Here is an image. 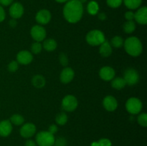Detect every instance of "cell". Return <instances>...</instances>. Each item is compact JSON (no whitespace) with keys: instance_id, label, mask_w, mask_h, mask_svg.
Segmentation results:
<instances>
[{"instance_id":"836d02e7","label":"cell","mask_w":147,"mask_h":146,"mask_svg":"<svg viewBox=\"0 0 147 146\" xmlns=\"http://www.w3.org/2000/svg\"><path fill=\"white\" fill-rule=\"evenodd\" d=\"M67 141L64 137H58L55 140V143L53 145L54 146H66Z\"/></svg>"},{"instance_id":"5b68a950","label":"cell","mask_w":147,"mask_h":146,"mask_svg":"<svg viewBox=\"0 0 147 146\" xmlns=\"http://www.w3.org/2000/svg\"><path fill=\"white\" fill-rule=\"evenodd\" d=\"M142 101L136 97H131L126 103V110L131 115L139 114L142 111Z\"/></svg>"},{"instance_id":"484cf974","label":"cell","mask_w":147,"mask_h":146,"mask_svg":"<svg viewBox=\"0 0 147 146\" xmlns=\"http://www.w3.org/2000/svg\"><path fill=\"white\" fill-rule=\"evenodd\" d=\"M123 38L120 36H115L114 37L111 39V45L113 46V47H116V48H119V47H121L123 45Z\"/></svg>"},{"instance_id":"7bdbcfd3","label":"cell","mask_w":147,"mask_h":146,"mask_svg":"<svg viewBox=\"0 0 147 146\" xmlns=\"http://www.w3.org/2000/svg\"><path fill=\"white\" fill-rule=\"evenodd\" d=\"M79 1H81L82 3H83V2H86V0H79Z\"/></svg>"},{"instance_id":"4316f807","label":"cell","mask_w":147,"mask_h":146,"mask_svg":"<svg viewBox=\"0 0 147 146\" xmlns=\"http://www.w3.org/2000/svg\"><path fill=\"white\" fill-rule=\"evenodd\" d=\"M56 123L60 125H64L67 122V115L65 113H60L56 115Z\"/></svg>"},{"instance_id":"83f0119b","label":"cell","mask_w":147,"mask_h":146,"mask_svg":"<svg viewBox=\"0 0 147 146\" xmlns=\"http://www.w3.org/2000/svg\"><path fill=\"white\" fill-rule=\"evenodd\" d=\"M90 146H111V142L109 139L103 138L97 142L92 143Z\"/></svg>"},{"instance_id":"cb8c5ba5","label":"cell","mask_w":147,"mask_h":146,"mask_svg":"<svg viewBox=\"0 0 147 146\" xmlns=\"http://www.w3.org/2000/svg\"><path fill=\"white\" fill-rule=\"evenodd\" d=\"M136 29V24L134 21H127L123 24V30L127 34H131Z\"/></svg>"},{"instance_id":"f546056e","label":"cell","mask_w":147,"mask_h":146,"mask_svg":"<svg viewBox=\"0 0 147 146\" xmlns=\"http://www.w3.org/2000/svg\"><path fill=\"white\" fill-rule=\"evenodd\" d=\"M138 123L142 127H146L147 126V115L146 113H142L139 115L137 118Z\"/></svg>"},{"instance_id":"60d3db41","label":"cell","mask_w":147,"mask_h":146,"mask_svg":"<svg viewBox=\"0 0 147 146\" xmlns=\"http://www.w3.org/2000/svg\"><path fill=\"white\" fill-rule=\"evenodd\" d=\"M9 24L10 25H11V27H14L16 26V24H17V22H16V21H15V19H12V20H11V21H10V22H9Z\"/></svg>"},{"instance_id":"ffe728a7","label":"cell","mask_w":147,"mask_h":146,"mask_svg":"<svg viewBox=\"0 0 147 146\" xmlns=\"http://www.w3.org/2000/svg\"><path fill=\"white\" fill-rule=\"evenodd\" d=\"M126 85V82H125L124 79L122 78V77H116V78H113L112 80L111 86L116 90H121Z\"/></svg>"},{"instance_id":"d4e9b609","label":"cell","mask_w":147,"mask_h":146,"mask_svg":"<svg viewBox=\"0 0 147 146\" xmlns=\"http://www.w3.org/2000/svg\"><path fill=\"white\" fill-rule=\"evenodd\" d=\"M24 117H22V115L18 114H14L10 118V123L13 125H15L19 126L21 125L24 123Z\"/></svg>"},{"instance_id":"2e32d148","label":"cell","mask_w":147,"mask_h":146,"mask_svg":"<svg viewBox=\"0 0 147 146\" xmlns=\"http://www.w3.org/2000/svg\"><path fill=\"white\" fill-rule=\"evenodd\" d=\"M134 19L139 24H146L147 23V8L143 7L139 9L134 14Z\"/></svg>"},{"instance_id":"44dd1931","label":"cell","mask_w":147,"mask_h":146,"mask_svg":"<svg viewBox=\"0 0 147 146\" xmlns=\"http://www.w3.org/2000/svg\"><path fill=\"white\" fill-rule=\"evenodd\" d=\"M32 83L37 88H42L45 85V79L42 75H35L32 80Z\"/></svg>"},{"instance_id":"e575fe53","label":"cell","mask_w":147,"mask_h":146,"mask_svg":"<svg viewBox=\"0 0 147 146\" xmlns=\"http://www.w3.org/2000/svg\"><path fill=\"white\" fill-rule=\"evenodd\" d=\"M125 18L126 19L127 21H133L134 19V13L131 11H126L125 14Z\"/></svg>"},{"instance_id":"4fadbf2b","label":"cell","mask_w":147,"mask_h":146,"mask_svg":"<svg viewBox=\"0 0 147 146\" xmlns=\"http://www.w3.org/2000/svg\"><path fill=\"white\" fill-rule=\"evenodd\" d=\"M99 76L105 81L112 80L115 77V70L109 66H105L102 67L99 71Z\"/></svg>"},{"instance_id":"603a6c76","label":"cell","mask_w":147,"mask_h":146,"mask_svg":"<svg viewBox=\"0 0 147 146\" xmlns=\"http://www.w3.org/2000/svg\"><path fill=\"white\" fill-rule=\"evenodd\" d=\"M124 4L130 9H136L140 7L142 0H123Z\"/></svg>"},{"instance_id":"7c38bea8","label":"cell","mask_w":147,"mask_h":146,"mask_svg":"<svg viewBox=\"0 0 147 146\" xmlns=\"http://www.w3.org/2000/svg\"><path fill=\"white\" fill-rule=\"evenodd\" d=\"M24 14V7L20 3H13L9 8V14L13 19H19Z\"/></svg>"},{"instance_id":"52a82bcc","label":"cell","mask_w":147,"mask_h":146,"mask_svg":"<svg viewBox=\"0 0 147 146\" xmlns=\"http://www.w3.org/2000/svg\"><path fill=\"white\" fill-rule=\"evenodd\" d=\"M126 84L133 86L137 84L139 80V74L135 69L129 68L125 71L123 77Z\"/></svg>"},{"instance_id":"d6986e66","label":"cell","mask_w":147,"mask_h":146,"mask_svg":"<svg viewBox=\"0 0 147 146\" xmlns=\"http://www.w3.org/2000/svg\"><path fill=\"white\" fill-rule=\"evenodd\" d=\"M57 42L53 39H47L42 44V47L47 52H53L57 48Z\"/></svg>"},{"instance_id":"4dcf8cb0","label":"cell","mask_w":147,"mask_h":146,"mask_svg":"<svg viewBox=\"0 0 147 146\" xmlns=\"http://www.w3.org/2000/svg\"><path fill=\"white\" fill-rule=\"evenodd\" d=\"M123 0H107V4L111 8H117L121 5Z\"/></svg>"},{"instance_id":"d6a6232c","label":"cell","mask_w":147,"mask_h":146,"mask_svg":"<svg viewBox=\"0 0 147 146\" xmlns=\"http://www.w3.org/2000/svg\"><path fill=\"white\" fill-rule=\"evenodd\" d=\"M59 60H60V64H62L64 67H66V66L68 64V59H67V55L64 53H61L59 56Z\"/></svg>"},{"instance_id":"3957f363","label":"cell","mask_w":147,"mask_h":146,"mask_svg":"<svg viewBox=\"0 0 147 146\" xmlns=\"http://www.w3.org/2000/svg\"><path fill=\"white\" fill-rule=\"evenodd\" d=\"M105 41L106 38L104 34L100 30H92L86 35V42L91 46H100Z\"/></svg>"},{"instance_id":"9c48e42d","label":"cell","mask_w":147,"mask_h":146,"mask_svg":"<svg viewBox=\"0 0 147 146\" xmlns=\"http://www.w3.org/2000/svg\"><path fill=\"white\" fill-rule=\"evenodd\" d=\"M20 135L24 138H30L32 137L36 133V127L32 123H25L20 129Z\"/></svg>"},{"instance_id":"277c9868","label":"cell","mask_w":147,"mask_h":146,"mask_svg":"<svg viewBox=\"0 0 147 146\" xmlns=\"http://www.w3.org/2000/svg\"><path fill=\"white\" fill-rule=\"evenodd\" d=\"M54 135L48 131H42L36 135V143L39 146H53L55 143Z\"/></svg>"},{"instance_id":"7402d4cb","label":"cell","mask_w":147,"mask_h":146,"mask_svg":"<svg viewBox=\"0 0 147 146\" xmlns=\"http://www.w3.org/2000/svg\"><path fill=\"white\" fill-rule=\"evenodd\" d=\"M88 12L91 15H96L99 10V6L96 1H91L88 4L87 6Z\"/></svg>"},{"instance_id":"e0dca14e","label":"cell","mask_w":147,"mask_h":146,"mask_svg":"<svg viewBox=\"0 0 147 146\" xmlns=\"http://www.w3.org/2000/svg\"><path fill=\"white\" fill-rule=\"evenodd\" d=\"M12 131V125L9 120H3L0 122V135L7 137Z\"/></svg>"},{"instance_id":"d590c367","label":"cell","mask_w":147,"mask_h":146,"mask_svg":"<svg viewBox=\"0 0 147 146\" xmlns=\"http://www.w3.org/2000/svg\"><path fill=\"white\" fill-rule=\"evenodd\" d=\"M48 132H49V133H51V134L54 135L55 133H57V126L56 125H54V124L51 125L49 127Z\"/></svg>"},{"instance_id":"b9f144b4","label":"cell","mask_w":147,"mask_h":146,"mask_svg":"<svg viewBox=\"0 0 147 146\" xmlns=\"http://www.w3.org/2000/svg\"><path fill=\"white\" fill-rule=\"evenodd\" d=\"M55 1L59 3H64V2H67V1H69V0H55Z\"/></svg>"},{"instance_id":"f35d334b","label":"cell","mask_w":147,"mask_h":146,"mask_svg":"<svg viewBox=\"0 0 147 146\" xmlns=\"http://www.w3.org/2000/svg\"><path fill=\"white\" fill-rule=\"evenodd\" d=\"M25 146H37V143L32 140H28L26 141Z\"/></svg>"},{"instance_id":"8992f818","label":"cell","mask_w":147,"mask_h":146,"mask_svg":"<svg viewBox=\"0 0 147 146\" xmlns=\"http://www.w3.org/2000/svg\"><path fill=\"white\" fill-rule=\"evenodd\" d=\"M78 102L77 98L72 94L66 95L62 101V107L65 111L73 112L77 108Z\"/></svg>"},{"instance_id":"ac0fdd59","label":"cell","mask_w":147,"mask_h":146,"mask_svg":"<svg viewBox=\"0 0 147 146\" xmlns=\"http://www.w3.org/2000/svg\"><path fill=\"white\" fill-rule=\"evenodd\" d=\"M99 52L100 55L104 57H108L112 54V46L111 45L110 42L108 41H105L100 45L99 48Z\"/></svg>"},{"instance_id":"30bf717a","label":"cell","mask_w":147,"mask_h":146,"mask_svg":"<svg viewBox=\"0 0 147 146\" xmlns=\"http://www.w3.org/2000/svg\"><path fill=\"white\" fill-rule=\"evenodd\" d=\"M35 19L38 24H47L51 19V13L47 9H41L37 13Z\"/></svg>"},{"instance_id":"ab89813d","label":"cell","mask_w":147,"mask_h":146,"mask_svg":"<svg viewBox=\"0 0 147 146\" xmlns=\"http://www.w3.org/2000/svg\"><path fill=\"white\" fill-rule=\"evenodd\" d=\"M98 18L101 20L106 19V14H105L104 13H100V14H99V15H98Z\"/></svg>"},{"instance_id":"8fae6325","label":"cell","mask_w":147,"mask_h":146,"mask_svg":"<svg viewBox=\"0 0 147 146\" xmlns=\"http://www.w3.org/2000/svg\"><path fill=\"white\" fill-rule=\"evenodd\" d=\"M33 60V56L30 52L27 51V50H22L20 51L17 55V62L21 64H29L32 62Z\"/></svg>"},{"instance_id":"74e56055","label":"cell","mask_w":147,"mask_h":146,"mask_svg":"<svg viewBox=\"0 0 147 146\" xmlns=\"http://www.w3.org/2000/svg\"><path fill=\"white\" fill-rule=\"evenodd\" d=\"M13 0H0V5L2 6H9L11 4Z\"/></svg>"},{"instance_id":"9a60e30c","label":"cell","mask_w":147,"mask_h":146,"mask_svg":"<svg viewBox=\"0 0 147 146\" xmlns=\"http://www.w3.org/2000/svg\"><path fill=\"white\" fill-rule=\"evenodd\" d=\"M74 75L75 73L73 69H71L70 67H65V68L63 69V71L60 73V81L64 84H67L73 80Z\"/></svg>"},{"instance_id":"6da1fadb","label":"cell","mask_w":147,"mask_h":146,"mask_svg":"<svg viewBox=\"0 0 147 146\" xmlns=\"http://www.w3.org/2000/svg\"><path fill=\"white\" fill-rule=\"evenodd\" d=\"M83 14V3L79 0H69L63 8L65 19L70 23H77L81 19Z\"/></svg>"},{"instance_id":"f1b7e54d","label":"cell","mask_w":147,"mask_h":146,"mask_svg":"<svg viewBox=\"0 0 147 146\" xmlns=\"http://www.w3.org/2000/svg\"><path fill=\"white\" fill-rule=\"evenodd\" d=\"M42 50V44L39 42H35L31 46V51L34 54H39Z\"/></svg>"},{"instance_id":"1f68e13d","label":"cell","mask_w":147,"mask_h":146,"mask_svg":"<svg viewBox=\"0 0 147 146\" xmlns=\"http://www.w3.org/2000/svg\"><path fill=\"white\" fill-rule=\"evenodd\" d=\"M19 68V63L17 61H11L9 64H8V70L11 72H14L17 71Z\"/></svg>"},{"instance_id":"8d00e7d4","label":"cell","mask_w":147,"mask_h":146,"mask_svg":"<svg viewBox=\"0 0 147 146\" xmlns=\"http://www.w3.org/2000/svg\"><path fill=\"white\" fill-rule=\"evenodd\" d=\"M5 17H6L5 11H4L2 6L0 5V22L4 21V20L5 19Z\"/></svg>"},{"instance_id":"5bb4252c","label":"cell","mask_w":147,"mask_h":146,"mask_svg":"<svg viewBox=\"0 0 147 146\" xmlns=\"http://www.w3.org/2000/svg\"><path fill=\"white\" fill-rule=\"evenodd\" d=\"M104 108L109 112L114 111L118 107V102L114 97L111 95L106 96L103 101Z\"/></svg>"},{"instance_id":"ba28073f","label":"cell","mask_w":147,"mask_h":146,"mask_svg":"<svg viewBox=\"0 0 147 146\" xmlns=\"http://www.w3.org/2000/svg\"><path fill=\"white\" fill-rule=\"evenodd\" d=\"M32 39L35 40V42L43 41L46 37V30L41 25H34L32 27L31 31H30Z\"/></svg>"},{"instance_id":"7a4b0ae2","label":"cell","mask_w":147,"mask_h":146,"mask_svg":"<svg viewBox=\"0 0 147 146\" xmlns=\"http://www.w3.org/2000/svg\"><path fill=\"white\" fill-rule=\"evenodd\" d=\"M125 50L129 55L132 57H138L143 50V46L139 38L136 37H129L124 42Z\"/></svg>"}]
</instances>
